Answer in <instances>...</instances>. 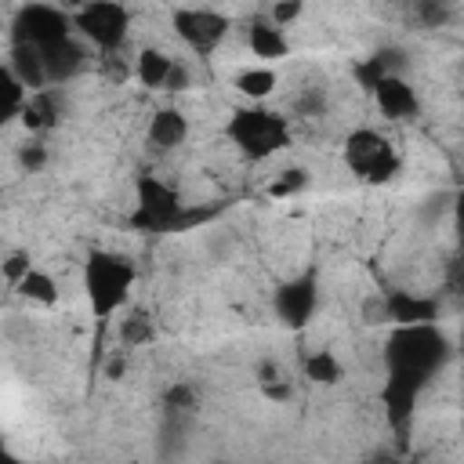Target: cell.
I'll list each match as a JSON object with an SVG mask.
<instances>
[{
    "label": "cell",
    "instance_id": "11",
    "mask_svg": "<svg viewBox=\"0 0 464 464\" xmlns=\"http://www.w3.org/2000/svg\"><path fill=\"white\" fill-rule=\"evenodd\" d=\"M145 138H149V145L156 152H170V149L185 145V138H188V116L181 109H174V105H163V109H156L149 116Z\"/></svg>",
    "mask_w": 464,
    "mask_h": 464
},
{
    "label": "cell",
    "instance_id": "24",
    "mask_svg": "<svg viewBox=\"0 0 464 464\" xmlns=\"http://www.w3.org/2000/svg\"><path fill=\"white\" fill-rule=\"evenodd\" d=\"M163 402L170 410H192L196 406V388L192 384H170L167 395H163Z\"/></svg>",
    "mask_w": 464,
    "mask_h": 464
},
{
    "label": "cell",
    "instance_id": "7",
    "mask_svg": "<svg viewBox=\"0 0 464 464\" xmlns=\"http://www.w3.org/2000/svg\"><path fill=\"white\" fill-rule=\"evenodd\" d=\"M170 25H174L178 40L188 44L196 54H210L228 33V18L214 7H178L170 14Z\"/></svg>",
    "mask_w": 464,
    "mask_h": 464
},
{
    "label": "cell",
    "instance_id": "21",
    "mask_svg": "<svg viewBox=\"0 0 464 464\" xmlns=\"http://www.w3.org/2000/svg\"><path fill=\"white\" fill-rule=\"evenodd\" d=\"M304 185H308V170H304V167H286V170H279V174L272 178L268 192H272L276 199H283V196H294V192H301Z\"/></svg>",
    "mask_w": 464,
    "mask_h": 464
},
{
    "label": "cell",
    "instance_id": "5",
    "mask_svg": "<svg viewBox=\"0 0 464 464\" xmlns=\"http://www.w3.org/2000/svg\"><path fill=\"white\" fill-rule=\"evenodd\" d=\"M72 29L87 44H94L102 54H116L127 40L130 14L123 4H83L72 11Z\"/></svg>",
    "mask_w": 464,
    "mask_h": 464
},
{
    "label": "cell",
    "instance_id": "15",
    "mask_svg": "<svg viewBox=\"0 0 464 464\" xmlns=\"http://www.w3.org/2000/svg\"><path fill=\"white\" fill-rule=\"evenodd\" d=\"M246 47H250V54L261 58V62H276V58H286V54H290L286 33H283L276 22H268V18H257V22L246 29Z\"/></svg>",
    "mask_w": 464,
    "mask_h": 464
},
{
    "label": "cell",
    "instance_id": "12",
    "mask_svg": "<svg viewBox=\"0 0 464 464\" xmlns=\"http://www.w3.org/2000/svg\"><path fill=\"white\" fill-rule=\"evenodd\" d=\"M7 69L36 94V91H47V65H44V54L40 47L33 44H22V40H11V51H7Z\"/></svg>",
    "mask_w": 464,
    "mask_h": 464
},
{
    "label": "cell",
    "instance_id": "16",
    "mask_svg": "<svg viewBox=\"0 0 464 464\" xmlns=\"http://www.w3.org/2000/svg\"><path fill=\"white\" fill-rule=\"evenodd\" d=\"M174 65H178V58H170L167 51L145 47V51H138V58H134V76H138L145 87H152V91H167Z\"/></svg>",
    "mask_w": 464,
    "mask_h": 464
},
{
    "label": "cell",
    "instance_id": "25",
    "mask_svg": "<svg viewBox=\"0 0 464 464\" xmlns=\"http://www.w3.org/2000/svg\"><path fill=\"white\" fill-rule=\"evenodd\" d=\"M18 163L33 174V170H40V167L47 163V149H44L40 141H29V145H22V149H18Z\"/></svg>",
    "mask_w": 464,
    "mask_h": 464
},
{
    "label": "cell",
    "instance_id": "22",
    "mask_svg": "<svg viewBox=\"0 0 464 464\" xmlns=\"http://www.w3.org/2000/svg\"><path fill=\"white\" fill-rule=\"evenodd\" d=\"M413 14H417V22H424L428 29H442V25H450L453 7L442 4V0H420V4H413Z\"/></svg>",
    "mask_w": 464,
    "mask_h": 464
},
{
    "label": "cell",
    "instance_id": "27",
    "mask_svg": "<svg viewBox=\"0 0 464 464\" xmlns=\"http://www.w3.org/2000/svg\"><path fill=\"white\" fill-rule=\"evenodd\" d=\"M301 11H304V4H276L272 14H268V22H276L279 29H286V22L301 18Z\"/></svg>",
    "mask_w": 464,
    "mask_h": 464
},
{
    "label": "cell",
    "instance_id": "3",
    "mask_svg": "<svg viewBox=\"0 0 464 464\" xmlns=\"http://www.w3.org/2000/svg\"><path fill=\"white\" fill-rule=\"evenodd\" d=\"M228 138L246 160H268L290 145V123H286V116H279L272 109L250 105V109H236L228 116Z\"/></svg>",
    "mask_w": 464,
    "mask_h": 464
},
{
    "label": "cell",
    "instance_id": "20",
    "mask_svg": "<svg viewBox=\"0 0 464 464\" xmlns=\"http://www.w3.org/2000/svg\"><path fill=\"white\" fill-rule=\"evenodd\" d=\"M304 377L315 381V384H337L344 377V366H341V359L334 352L319 348V352L304 355Z\"/></svg>",
    "mask_w": 464,
    "mask_h": 464
},
{
    "label": "cell",
    "instance_id": "8",
    "mask_svg": "<svg viewBox=\"0 0 464 464\" xmlns=\"http://www.w3.org/2000/svg\"><path fill=\"white\" fill-rule=\"evenodd\" d=\"M178 210H181V199L167 181H160L152 174L138 178V210H134L138 228H167V225H174Z\"/></svg>",
    "mask_w": 464,
    "mask_h": 464
},
{
    "label": "cell",
    "instance_id": "29",
    "mask_svg": "<svg viewBox=\"0 0 464 464\" xmlns=\"http://www.w3.org/2000/svg\"><path fill=\"white\" fill-rule=\"evenodd\" d=\"M105 373H109V377H120V373H123V359H116V355H112V359L105 362Z\"/></svg>",
    "mask_w": 464,
    "mask_h": 464
},
{
    "label": "cell",
    "instance_id": "19",
    "mask_svg": "<svg viewBox=\"0 0 464 464\" xmlns=\"http://www.w3.org/2000/svg\"><path fill=\"white\" fill-rule=\"evenodd\" d=\"M18 120H22V127L33 130V134L54 127V120H58V102H54V94H51V91H36V94H29V102H25V109H22Z\"/></svg>",
    "mask_w": 464,
    "mask_h": 464
},
{
    "label": "cell",
    "instance_id": "30",
    "mask_svg": "<svg viewBox=\"0 0 464 464\" xmlns=\"http://www.w3.org/2000/svg\"><path fill=\"white\" fill-rule=\"evenodd\" d=\"M457 228H460V243H464V192L457 196Z\"/></svg>",
    "mask_w": 464,
    "mask_h": 464
},
{
    "label": "cell",
    "instance_id": "4",
    "mask_svg": "<svg viewBox=\"0 0 464 464\" xmlns=\"http://www.w3.org/2000/svg\"><path fill=\"white\" fill-rule=\"evenodd\" d=\"M344 163L366 185H388L399 174V152L373 127H359V130L348 134V141H344Z\"/></svg>",
    "mask_w": 464,
    "mask_h": 464
},
{
    "label": "cell",
    "instance_id": "23",
    "mask_svg": "<svg viewBox=\"0 0 464 464\" xmlns=\"http://www.w3.org/2000/svg\"><path fill=\"white\" fill-rule=\"evenodd\" d=\"M120 337H123L127 348H138V344L152 341V323H149V315L134 312L130 319H123V323H120Z\"/></svg>",
    "mask_w": 464,
    "mask_h": 464
},
{
    "label": "cell",
    "instance_id": "9",
    "mask_svg": "<svg viewBox=\"0 0 464 464\" xmlns=\"http://www.w3.org/2000/svg\"><path fill=\"white\" fill-rule=\"evenodd\" d=\"M315 304H319V290H315L312 276H297L276 290V315L286 326H304L312 319Z\"/></svg>",
    "mask_w": 464,
    "mask_h": 464
},
{
    "label": "cell",
    "instance_id": "1",
    "mask_svg": "<svg viewBox=\"0 0 464 464\" xmlns=\"http://www.w3.org/2000/svg\"><path fill=\"white\" fill-rule=\"evenodd\" d=\"M450 355V341L435 323H417V326H399L388 341V402H392V417L399 420L402 406L410 410L417 388L446 362Z\"/></svg>",
    "mask_w": 464,
    "mask_h": 464
},
{
    "label": "cell",
    "instance_id": "10",
    "mask_svg": "<svg viewBox=\"0 0 464 464\" xmlns=\"http://www.w3.org/2000/svg\"><path fill=\"white\" fill-rule=\"evenodd\" d=\"M370 91H373L377 109H381L388 120H417V112H420V98H417V87H413L402 72L377 80Z\"/></svg>",
    "mask_w": 464,
    "mask_h": 464
},
{
    "label": "cell",
    "instance_id": "13",
    "mask_svg": "<svg viewBox=\"0 0 464 464\" xmlns=\"http://www.w3.org/2000/svg\"><path fill=\"white\" fill-rule=\"evenodd\" d=\"M384 301H388V323H395V326L435 323V312H439V304L431 297H417L410 290H392V294H384Z\"/></svg>",
    "mask_w": 464,
    "mask_h": 464
},
{
    "label": "cell",
    "instance_id": "18",
    "mask_svg": "<svg viewBox=\"0 0 464 464\" xmlns=\"http://www.w3.org/2000/svg\"><path fill=\"white\" fill-rule=\"evenodd\" d=\"M276 83H279V76H276L268 65H250V69L236 72V91H239L243 98L257 102V105L276 94Z\"/></svg>",
    "mask_w": 464,
    "mask_h": 464
},
{
    "label": "cell",
    "instance_id": "28",
    "mask_svg": "<svg viewBox=\"0 0 464 464\" xmlns=\"http://www.w3.org/2000/svg\"><path fill=\"white\" fill-rule=\"evenodd\" d=\"M362 319L366 323H388V301L384 297H370L362 304Z\"/></svg>",
    "mask_w": 464,
    "mask_h": 464
},
{
    "label": "cell",
    "instance_id": "14",
    "mask_svg": "<svg viewBox=\"0 0 464 464\" xmlns=\"http://www.w3.org/2000/svg\"><path fill=\"white\" fill-rule=\"evenodd\" d=\"M40 54H44V65H47V80H69L87 62V51L80 47L76 33L58 40V44H51V47H40Z\"/></svg>",
    "mask_w": 464,
    "mask_h": 464
},
{
    "label": "cell",
    "instance_id": "17",
    "mask_svg": "<svg viewBox=\"0 0 464 464\" xmlns=\"http://www.w3.org/2000/svg\"><path fill=\"white\" fill-rule=\"evenodd\" d=\"M14 290H18V297L22 301H29V304H54L58 301V283H54V276L51 272H44V268H29L18 283H14Z\"/></svg>",
    "mask_w": 464,
    "mask_h": 464
},
{
    "label": "cell",
    "instance_id": "6",
    "mask_svg": "<svg viewBox=\"0 0 464 464\" xmlns=\"http://www.w3.org/2000/svg\"><path fill=\"white\" fill-rule=\"evenodd\" d=\"M72 33H76L72 14H65L54 4H29V7H18L14 14V40L33 44V47H51Z\"/></svg>",
    "mask_w": 464,
    "mask_h": 464
},
{
    "label": "cell",
    "instance_id": "31",
    "mask_svg": "<svg viewBox=\"0 0 464 464\" xmlns=\"http://www.w3.org/2000/svg\"><path fill=\"white\" fill-rule=\"evenodd\" d=\"M373 464H377V460H373Z\"/></svg>",
    "mask_w": 464,
    "mask_h": 464
},
{
    "label": "cell",
    "instance_id": "2",
    "mask_svg": "<svg viewBox=\"0 0 464 464\" xmlns=\"http://www.w3.org/2000/svg\"><path fill=\"white\" fill-rule=\"evenodd\" d=\"M134 279H138V272H134L130 257H123L116 250H91L83 261V294H87L94 319L116 315L130 301Z\"/></svg>",
    "mask_w": 464,
    "mask_h": 464
},
{
    "label": "cell",
    "instance_id": "26",
    "mask_svg": "<svg viewBox=\"0 0 464 464\" xmlns=\"http://www.w3.org/2000/svg\"><path fill=\"white\" fill-rule=\"evenodd\" d=\"M29 268H33V265H29V254H22V250H14V254L4 261V276H7V283H11V286H14Z\"/></svg>",
    "mask_w": 464,
    "mask_h": 464
}]
</instances>
